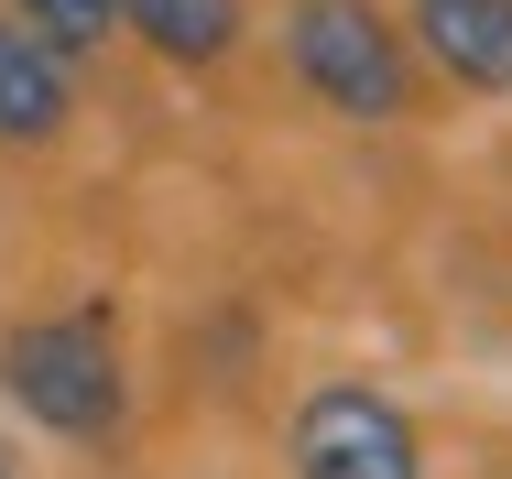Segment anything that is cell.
Listing matches in <instances>:
<instances>
[{
	"mask_svg": "<svg viewBox=\"0 0 512 479\" xmlns=\"http://www.w3.org/2000/svg\"><path fill=\"white\" fill-rule=\"evenodd\" d=\"M295 479H425V447H414V414L371 382H316L295 403V436H284Z\"/></svg>",
	"mask_w": 512,
	"mask_h": 479,
	"instance_id": "3",
	"label": "cell"
},
{
	"mask_svg": "<svg viewBox=\"0 0 512 479\" xmlns=\"http://www.w3.org/2000/svg\"><path fill=\"white\" fill-rule=\"evenodd\" d=\"M153 55H175V66H218L229 44H240V0H109Z\"/></svg>",
	"mask_w": 512,
	"mask_h": 479,
	"instance_id": "6",
	"label": "cell"
},
{
	"mask_svg": "<svg viewBox=\"0 0 512 479\" xmlns=\"http://www.w3.org/2000/svg\"><path fill=\"white\" fill-rule=\"evenodd\" d=\"M0 479H11V458H0Z\"/></svg>",
	"mask_w": 512,
	"mask_h": 479,
	"instance_id": "8",
	"label": "cell"
},
{
	"mask_svg": "<svg viewBox=\"0 0 512 479\" xmlns=\"http://www.w3.org/2000/svg\"><path fill=\"white\" fill-rule=\"evenodd\" d=\"M0 382L11 403L33 414V425H55V436H77V447H99L109 425H120V349H109V316H33V327H11L0 338Z\"/></svg>",
	"mask_w": 512,
	"mask_h": 479,
	"instance_id": "1",
	"label": "cell"
},
{
	"mask_svg": "<svg viewBox=\"0 0 512 479\" xmlns=\"http://www.w3.org/2000/svg\"><path fill=\"white\" fill-rule=\"evenodd\" d=\"M66 109H77L66 55H55L33 22H0V142H55Z\"/></svg>",
	"mask_w": 512,
	"mask_h": 479,
	"instance_id": "5",
	"label": "cell"
},
{
	"mask_svg": "<svg viewBox=\"0 0 512 479\" xmlns=\"http://www.w3.org/2000/svg\"><path fill=\"white\" fill-rule=\"evenodd\" d=\"M22 22H33L55 55H66V44L88 55V44H109V22H120V11H109V0H22Z\"/></svg>",
	"mask_w": 512,
	"mask_h": 479,
	"instance_id": "7",
	"label": "cell"
},
{
	"mask_svg": "<svg viewBox=\"0 0 512 479\" xmlns=\"http://www.w3.org/2000/svg\"><path fill=\"white\" fill-rule=\"evenodd\" d=\"M404 33L458 88H512V0H414Z\"/></svg>",
	"mask_w": 512,
	"mask_h": 479,
	"instance_id": "4",
	"label": "cell"
},
{
	"mask_svg": "<svg viewBox=\"0 0 512 479\" xmlns=\"http://www.w3.org/2000/svg\"><path fill=\"white\" fill-rule=\"evenodd\" d=\"M284 55L338 120H404V98H414V44L371 0H295L284 11Z\"/></svg>",
	"mask_w": 512,
	"mask_h": 479,
	"instance_id": "2",
	"label": "cell"
}]
</instances>
